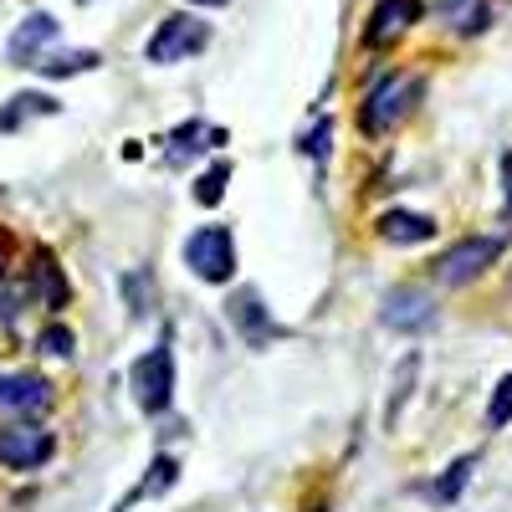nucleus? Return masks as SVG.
Segmentation results:
<instances>
[{
  "mask_svg": "<svg viewBox=\"0 0 512 512\" xmlns=\"http://www.w3.org/2000/svg\"><path fill=\"white\" fill-rule=\"evenodd\" d=\"M128 384H134L139 410H149V415H164L169 410V400H175V349H169V338H159L144 359H134Z\"/></svg>",
  "mask_w": 512,
  "mask_h": 512,
  "instance_id": "nucleus-2",
  "label": "nucleus"
},
{
  "mask_svg": "<svg viewBox=\"0 0 512 512\" xmlns=\"http://www.w3.org/2000/svg\"><path fill=\"white\" fill-rule=\"evenodd\" d=\"M190 6H226V0H190Z\"/></svg>",
  "mask_w": 512,
  "mask_h": 512,
  "instance_id": "nucleus-27",
  "label": "nucleus"
},
{
  "mask_svg": "<svg viewBox=\"0 0 512 512\" xmlns=\"http://www.w3.org/2000/svg\"><path fill=\"white\" fill-rule=\"evenodd\" d=\"M31 277H36L41 303H47V308H67V277H62V267L52 262V251H36V267H31Z\"/></svg>",
  "mask_w": 512,
  "mask_h": 512,
  "instance_id": "nucleus-14",
  "label": "nucleus"
},
{
  "mask_svg": "<svg viewBox=\"0 0 512 512\" xmlns=\"http://www.w3.org/2000/svg\"><path fill=\"white\" fill-rule=\"evenodd\" d=\"M328 139H333V118H318V128H313V134L303 139V154L323 164V159H328Z\"/></svg>",
  "mask_w": 512,
  "mask_h": 512,
  "instance_id": "nucleus-24",
  "label": "nucleus"
},
{
  "mask_svg": "<svg viewBox=\"0 0 512 512\" xmlns=\"http://www.w3.org/2000/svg\"><path fill=\"white\" fill-rule=\"evenodd\" d=\"M415 374H420V359L410 354V359L400 364V374H395V390H390V410H384V415H390V425L400 420V405L410 400V384H415Z\"/></svg>",
  "mask_w": 512,
  "mask_h": 512,
  "instance_id": "nucleus-21",
  "label": "nucleus"
},
{
  "mask_svg": "<svg viewBox=\"0 0 512 512\" xmlns=\"http://www.w3.org/2000/svg\"><path fill=\"white\" fill-rule=\"evenodd\" d=\"M57 451L52 431H41L31 420H16V425H0V466H11V472H36V466H47Z\"/></svg>",
  "mask_w": 512,
  "mask_h": 512,
  "instance_id": "nucleus-6",
  "label": "nucleus"
},
{
  "mask_svg": "<svg viewBox=\"0 0 512 512\" xmlns=\"http://www.w3.org/2000/svg\"><path fill=\"white\" fill-rule=\"evenodd\" d=\"M47 113H57V103L47 93H21V98H11V108H0V128H21L26 118H47Z\"/></svg>",
  "mask_w": 512,
  "mask_h": 512,
  "instance_id": "nucleus-16",
  "label": "nucleus"
},
{
  "mask_svg": "<svg viewBox=\"0 0 512 512\" xmlns=\"http://www.w3.org/2000/svg\"><path fill=\"white\" fill-rule=\"evenodd\" d=\"M497 251H502L497 236H466V241H456V246L441 256L431 272H436L441 287H466V282H477V277L497 262Z\"/></svg>",
  "mask_w": 512,
  "mask_h": 512,
  "instance_id": "nucleus-5",
  "label": "nucleus"
},
{
  "mask_svg": "<svg viewBox=\"0 0 512 512\" xmlns=\"http://www.w3.org/2000/svg\"><path fill=\"white\" fill-rule=\"evenodd\" d=\"M502 175H507V205H512V154L502 159Z\"/></svg>",
  "mask_w": 512,
  "mask_h": 512,
  "instance_id": "nucleus-25",
  "label": "nucleus"
},
{
  "mask_svg": "<svg viewBox=\"0 0 512 512\" xmlns=\"http://www.w3.org/2000/svg\"><path fill=\"white\" fill-rule=\"evenodd\" d=\"M420 21V0H374V16L364 26V47H390Z\"/></svg>",
  "mask_w": 512,
  "mask_h": 512,
  "instance_id": "nucleus-9",
  "label": "nucleus"
},
{
  "mask_svg": "<svg viewBox=\"0 0 512 512\" xmlns=\"http://www.w3.org/2000/svg\"><path fill=\"white\" fill-rule=\"evenodd\" d=\"M487 425H492V431L512 425V374L497 379V395H492V405H487Z\"/></svg>",
  "mask_w": 512,
  "mask_h": 512,
  "instance_id": "nucleus-22",
  "label": "nucleus"
},
{
  "mask_svg": "<svg viewBox=\"0 0 512 512\" xmlns=\"http://www.w3.org/2000/svg\"><path fill=\"white\" fill-rule=\"evenodd\" d=\"M226 185H231V164L221 159V164H210L205 175L195 180V200L200 205H221V195H226Z\"/></svg>",
  "mask_w": 512,
  "mask_h": 512,
  "instance_id": "nucleus-19",
  "label": "nucleus"
},
{
  "mask_svg": "<svg viewBox=\"0 0 512 512\" xmlns=\"http://www.w3.org/2000/svg\"><path fill=\"white\" fill-rule=\"evenodd\" d=\"M379 318H384V328H395V333H425L436 323V297L425 287H395L390 297H384Z\"/></svg>",
  "mask_w": 512,
  "mask_h": 512,
  "instance_id": "nucleus-8",
  "label": "nucleus"
},
{
  "mask_svg": "<svg viewBox=\"0 0 512 512\" xmlns=\"http://www.w3.org/2000/svg\"><path fill=\"white\" fill-rule=\"evenodd\" d=\"M420 93H425L420 72H384V77L374 82V88H369L364 108H359V128H364L369 139L395 134V128H400V123L415 113Z\"/></svg>",
  "mask_w": 512,
  "mask_h": 512,
  "instance_id": "nucleus-1",
  "label": "nucleus"
},
{
  "mask_svg": "<svg viewBox=\"0 0 512 512\" xmlns=\"http://www.w3.org/2000/svg\"><path fill=\"white\" fill-rule=\"evenodd\" d=\"M441 21L456 31V36H477L487 31V0H436Z\"/></svg>",
  "mask_w": 512,
  "mask_h": 512,
  "instance_id": "nucleus-13",
  "label": "nucleus"
},
{
  "mask_svg": "<svg viewBox=\"0 0 512 512\" xmlns=\"http://www.w3.org/2000/svg\"><path fill=\"white\" fill-rule=\"evenodd\" d=\"M52 410V384L41 374H0V415L6 420H36Z\"/></svg>",
  "mask_w": 512,
  "mask_h": 512,
  "instance_id": "nucleus-7",
  "label": "nucleus"
},
{
  "mask_svg": "<svg viewBox=\"0 0 512 512\" xmlns=\"http://www.w3.org/2000/svg\"><path fill=\"white\" fill-rule=\"evenodd\" d=\"M185 267H190L200 282H210V287L231 282V272H236V236H231L226 226H200V231H190V241H185Z\"/></svg>",
  "mask_w": 512,
  "mask_h": 512,
  "instance_id": "nucleus-3",
  "label": "nucleus"
},
{
  "mask_svg": "<svg viewBox=\"0 0 512 512\" xmlns=\"http://www.w3.org/2000/svg\"><path fill=\"white\" fill-rule=\"evenodd\" d=\"M379 236L390 246H425V241H436V221L415 216V210H384V216H379Z\"/></svg>",
  "mask_w": 512,
  "mask_h": 512,
  "instance_id": "nucleus-12",
  "label": "nucleus"
},
{
  "mask_svg": "<svg viewBox=\"0 0 512 512\" xmlns=\"http://www.w3.org/2000/svg\"><path fill=\"white\" fill-rule=\"evenodd\" d=\"M226 313H231V323H236V333L246 338L251 349H267L272 338H277V323H272V313L262 308V297H256L251 287H241L231 303H226Z\"/></svg>",
  "mask_w": 512,
  "mask_h": 512,
  "instance_id": "nucleus-10",
  "label": "nucleus"
},
{
  "mask_svg": "<svg viewBox=\"0 0 512 512\" xmlns=\"http://www.w3.org/2000/svg\"><path fill=\"white\" fill-rule=\"evenodd\" d=\"M175 149H169V159H185V154H195V149H216V144H226V134L221 128H210V123H185V128H175V139H169Z\"/></svg>",
  "mask_w": 512,
  "mask_h": 512,
  "instance_id": "nucleus-15",
  "label": "nucleus"
},
{
  "mask_svg": "<svg viewBox=\"0 0 512 512\" xmlns=\"http://www.w3.org/2000/svg\"><path fill=\"white\" fill-rule=\"evenodd\" d=\"M205 41H210V26H205V21H195V16H164L159 31L149 36L144 57H149L154 67H169V62H185V57L205 52Z\"/></svg>",
  "mask_w": 512,
  "mask_h": 512,
  "instance_id": "nucleus-4",
  "label": "nucleus"
},
{
  "mask_svg": "<svg viewBox=\"0 0 512 512\" xmlns=\"http://www.w3.org/2000/svg\"><path fill=\"white\" fill-rule=\"evenodd\" d=\"M98 52H57V57H36V72L47 77H77V72H93Z\"/></svg>",
  "mask_w": 512,
  "mask_h": 512,
  "instance_id": "nucleus-17",
  "label": "nucleus"
},
{
  "mask_svg": "<svg viewBox=\"0 0 512 512\" xmlns=\"http://www.w3.org/2000/svg\"><path fill=\"white\" fill-rule=\"evenodd\" d=\"M0 277H6V236H0Z\"/></svg>",
  "mask_w": 512,
  "mask_h": 512,
  "instance_id": "nucleus-26",
  "label": "nucleus"
},
{
  "mask_svg": "<svg viewBox=\"0 0 512 512\" xmlns=\"http://www.w3.org/2000/svg\"><path fill=\"white\" fill-rule=\"evenodd\" d=\"M47 41H57V21H52L47 11L26 16V21L16 26V36H11V62H16V67H36V57H41V47H47Z\"/></svg>",
  "mask_w": 512,
  "mask_h": 512,
  "instance_id": "nucleus-11",
  "label": "nucleus"
},
{
  "mask_svg": "<svg viewBox=\"0 0 512 512\" xmlns=\"http://www.w3.org/2000/svg\"><path fill=\"white\" fill-rule=\"evenodd\" d=\"M175 477H180L175 456H159V461L149 466V477L139 482V492H134V497H159V492H169V487H175Z\"/></svg>",
  "mask_w": 512,
  "mask_h": 512,
  "instance_id": "nucleus-20",
  "label": "nucleus"
},
{
  "mask_svg": "<svg viewBox=\"0 0 512 512\" xmlns=\"http://www.w3.org/2000/svg\"><path fill=\"white\" fill-rule=\"evenodd\" d=\"M477 472V456H461V461H451V472L431 487V502H456L461 497V487H466V477Z\"/></svg>",
  "mask_w": 512,
  "mask_h": 512,
  "instance_id": "nucleus-18",
  "label": "nucleus"
},
{
  "mask_svg": "<svg viewBox=\"0 0 512 512\" xmlns=\"http://www.w3.org/2000/svg\"><path fill=\"white\" fill-rule=\"evenodd\" d=\"M72 328H62V323H52L47 333H41V354H52V359H72Z\"/></svg>",
  "mask_w": 512,
  "mask_h": 512,
  "instance_id": "nucleus-23",
  "label": "nucleus"
}]
</instances>
